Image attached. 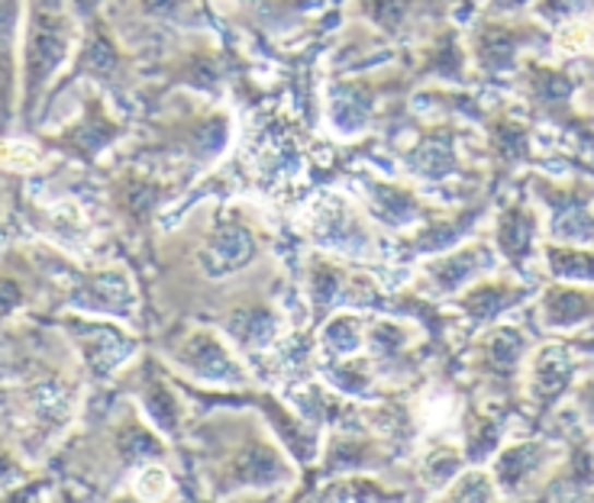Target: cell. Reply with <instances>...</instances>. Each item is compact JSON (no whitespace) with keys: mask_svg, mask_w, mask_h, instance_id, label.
I'll return each mask as SVG.
<instances>
[{"mask_svg":"<svg viewBox=\"0 0 594 503\" xmlns=\"http://www.w3.org/2000/svg\"><path fill=\"white\" fill-rule=\"evenodd\" d=\"M411 165H414V171H417L420 178L437 181V178H443V175L452 171V165H455V148H452V143L443 140V136H430V140H424V143L411 152Z\"/></svg>","mask_w":594,"mask_h":503,"instance_id":"cell-13","label":"cell"},{"mask_svg":"<svg viewBox=\"0 0 594 503\" xmlns=\"http://www.w3.org/2000/svg\"><path fill=\"white\" fill-rule=\"evenodd\" d=\"M520 356H523V339H520V333H514V330H498L485 343V361H488V368L498 371V374H504V378L518 368Z\"/></svg>","mask_w":594,"mask_h":503,"instance_id":"cell-17","label":"cell"},{"mask_svg":"<svg viewBox=\"0 0 594 503\" xmlns=\"http://www.w3.org/2000/svg\"><path fill=\"white\" fill-rule=\"evenodd\" d=\"M366 343V326L359 316H349V313H340L326 323L323 330V346L330 356L336 359H353Z\"/></svg>","mask_w":594,"mask_h":503,"instance_id":"cell-11","label":"cell"},{"mask_svg":"<svg viewBox=\"0 0 594 503\" xmlns=\"http://www.w3.org/2000/svg\"><path fill=\"white\" fill-rule=\"evenodd\" d=\"M589 313L592 300L582 290H549L543 300V316L549 320V326H572Z\"/></svg>","mask_w":594,"mask_h":503,"instance_id":"cell-14","label":"cell"},{"mask_svg":"<svg viewBox=\"0 0 594 503\" xmlns=\"http://www.w3.org/2000/svg\"><path fill=\"white\" fill-rule=\"evenodd\" d=\"M256 259V239L246 226L239 223H221L211 239L204 242L198 262L211 278H226L236 275L239 268H246Z\"/></svg>","mask_w":594,"mask_h":503,"instance_id":"cell-2","label":"cell"},{"mask_svg":"<svg viewBox=\"0 0 594 503\" xmlns=\"http://www.w3.org/2000/svg\"><path fill=\"white\" fill-rule=\"evenodd\" d=\"M445 498H455V501H475V498H495V488H491V478H485L482 471H468L459 478L455 488L445 491Z\"/></svg>","mask_w":594,"mask_h":503,"instance_id":"cell-20","label":"cell"},{"mask_svg":"<svg viewBox=\"0 0 594 503\" xmlns=\"http://www.w3.org/2000/svg\"><path fill=\"white\" fill-rule=\"evenodd\" d=\"M81 300L87 310H100V313H114V316H130L136 300H133V285L123 272H104L97 278L87 282Z\"/></svg>","mask_w":594,"mask_h":503,"instance_id":"cell-6","label":"cell"},{"mask_svg":"<svg viewBox=\"0 0 594 503\" xmlns=\"http://www.w3.org/2000/svg\"><path fill=\"white\" fill-rule=\"evenodd\" d=\"M313 236H317L320 245L343 249V252H349V249L359 252L369 242L363 219H356L353 211L346 204H340V201H330V204L320 207V216L313 219Z\"/></svg>","mask_w":594,"mask_h":503,"instance_id":"cell-4","label":"cell"},{"mask_svg":"<svg viewBox=\"0 0 594 503\" xmlns=\"http://www.w3.org/2000/svg\"><path fill=\"white\" fill-rule=\"evenodd\" d=\"M136 494L140 498H162V494H168V471H162L155 465H146L143 475H140V484H136Z\"/></svg>","mask_w":594,"mask_h":503,"instance_id":"cell-23","label":"cell"},{"mask_svg":"<svg viewBox=\"0 0 594 503\" xmlns=\"http://www.w3.org/2000/svg\"><path fill=\"white\" fill-rule=\"evenodd\" d=\"M39 161V152L33 145L23 143H7L0 145V165L13 168V171H29Z\"/></svg>","mask_w":594,"mask_h":503,"instance_id":"cell-21","label":"cell"},{"mask_svg":"<svg viewBox=\"0 0 594 503\" xmlns=\"http://www.w3.org/2000/svg\"><path fill=\"white\" fill-rule=\"evenodd\" d=\"M452 452L449 448L430 452V458H427V478H433V481H452V475L459 471V455H452Z\"/></svg>","mask_w":594,"mask_h":503,"instance_id":"cell-22","label":"cell"},{"mask_svg":"<svg viewBox=\"0 0 594 503\" xmlns=\"http://www.w3.org/2000/svg\"><path fill=\"white\" fill-rule=\"evenodd\" d=\"M84 356L87 364L104 378L110 374L114 368H120L123 361L133 356V343L120 333V330H110V326H91L87 336H84Z\"/></svg>","mask_w":594,"mask_h":503,"instance_id":"cell-8","label":"cell"},{"mask_svg":"<svg viewBox=\"0 0 594 503\" xmlns=\"http://www.w3.org/2000/svg\"><path fill=\"white\" fill-rule=\"evenodd\" d=\"M569 371L572 364L566 359V352L559 346H549L539 352V359L533 364V394L539 400H553L562 394V387L569 384Z\"/></svg>","mask_w":594,"mask_h":503,"instance_id":"cell-10","label":"cell"},{"mask_svg":"<svg viewBox=\"0 0 594 503\" xmlns=\"http://www.w3.org/2000/svg\"><path fill=\"white\" fill-rule=\"evenodd\" d=\"M543 445H514L508 452H501L498 458V484L501 488H518L520 481H526L530 475H536V468L546 462Z\"/></svg>","mask_w":594,"mask_h":503,"instance_id":"cell-12","label":"cell"},{"mask_svg":"<svg viewBox=\"0 0 594 503\" xmlns=\"http://www.w3.org/2000/svg\"><path fill=\"white\" fill-rule=\"evenodd\" d=\"M229 330L239 346L262 349L269 339H275V316L269 310H242L229 320Z\"/></svg>","mask_w":594,"mask_h":503,"instance_id":"cell-15","label":"cell"},{"mask_svg":"<svg viewBox=\"0 0 594 503\" xmlns=\"http://www.w3.org/2000/svg\"><path fill=\"white\" fill-rule=\"evenodd\" d=\"M181 364H185L191 374L204 378V381H226V384H233V381H239V374H242L236 359L229 356V349H223L221 339L211 336V333H198V336H191V339L185 343V349H181Z\"/></svg>","mask_w":594,"mask_h":503,"instance_id":"cell-3","label":"cell"},{"mask_svg":"<svg viewBox=\"0 0 594 503\" xmlns=\"http://www.w3.org/2000/svg\"><path fill=\"white\" fill-rule=\"evenodd\" d=\"M69 46H72V36H69V26L62 16H52V13L33 16L29 39H26V74H29L33 94L66 62Z\"/></svg>","mask_w":594,"mask_h":503,"instance_id":"cell-1","label":"cell"},{"mask_svg":"<svg viewBox=\"0 0 594 503\" xmlns=\"http://www.w3.org/2000/svg\"><path fill=\"white\" fill-rule=\"evenodd\" d=\"M514 303V294L508 288H491V285H485V288L472 290L465 300H462V307L468 310V316L472 320H491V316H498L504 307H511Z\"/></svg>","mask_w":594,"mask_h":503,"instance_id":"cell-18","label":"cell"},{"mask_svg":"<svg viewBox=\"0 0 594 503\" xmlns=\"http://www.w3.org/2000/svg\"><path fill=\"white\" fill-rule=\"evenodd\" d=\"M326 498H384V491L378 484H363V478H346L340 488L323 491Z\"/></svg>","mask_w":594,"mask_h":503,"instance_id":"cell-24","label":"cell"},{"mask_svg":"<svg viewBox=\"0 0 594 503\" xmlns=\"http://www.w3.org/2000/svg\"><path fill=\"white\" fill-rule=\"evenodd\" d=\"M371 214L378 216L384 226H411L417 223V201L394 188V184H371L369 191Z\"/></svg>","mask_w":594,"mask_h":503,"instance_id":"cell-9","label":"cell"},{"mask_svg":"<svg viewBox=\"0 0 594 503\" xmlns=\"http://www.w3.org/2000/svg\"><path fill=\"white\" fill-rule=\"evenodd\" d=\"M488 265H491V259H488L485 249H462L455 255H445L440 262H433L427 268V275H430L433 288L440 290V294H449V290H459L462 285H468Z\"/></svg>","mask_w":594,"mask_h":503,"instance_id":"cell-7","label":"cell"},{"mask_svg":"<svg viewBox=\"0 0 594 503\" xmlns=\"http://www.w3.org/2000/svg\"><path fill=\"white\" fill-rule=\"evenodd\" d=\"M375 107L369 87L359 84H336L330 91V123L343 136H356L369 127V113Z\"/></svg>","mask_w":594,"mask_h":503,"instance_id":"cell-5","label":"cell"},{"mask_svg":"<svg viewBox=\"0 0 594 503\" xmlns=\"http://www.w3.org/2000/svg\"><path fill=\"white\" fill-rule=\"evenodd\" d=\"M533 216H526L523 211H511V214L501 216V226H498V242L504 249L508 259H523L533 245Z\"/></svg>","mask_w":594,"mask_h":503,"instance_id":"cell-16","label":"cell"},{"mask_svg":"<svg viewBox=\"0 0 594 503\" xmlns=\"http://www.w3.org/2000/svg\"><path fill=\"white\" fill-rule=\"evenodd\" d=\"M146 407L148 414H152V420L158 423V430L165 432L178 430V404H175V397H171V391H168L165 384H155V387L148 391Z\"/></svg>","mask_w":594,"mask_h":503,"instance_id":"cell-19","label":"cell"}]
</instances>
